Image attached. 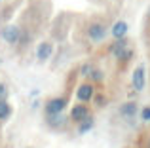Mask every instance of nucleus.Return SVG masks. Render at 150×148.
<instances>
[{
	"label": "nucleus",
	"instance_id": "obj_1",
	"mask_svg": "<svg viewBox=\"0 0 150 148\" xmlns=\"http://www.w3.org/2000/svg\"><path fill=\"white\" fill-rule=\"evenodd\" d=\"M86 36L89 38L91 42H103L106 36H108V27H106V23L103 21H93L89 23L88 27H86Z\"/></svg>",
	"mask_w": 150,
	"mask_h": 148
},
{
	"label": "nucleus",
	"instance_id": "obj_2",
	"mask_svg": "<svg viewBox=\"0 0 150 148\" xmlns=\"http://www.w3.org/2000/svg\"><path fill=\"white\" fill-rule=\"evenodd\" d=\"M67 104H69V97L61 95V97H51L44 103V116H50V114H61L65 112Z\"/></svg>",
	"mask_w": 150,
	"mask_h": 148
},
{
	"label": "nucleus",
	"instance_id": "obj_3",
	"mask_svg": "<svg viewBox=\"0 0 150 148\" xmlns=\"http://www.w3.org/2000/svg\"><path fill=\"white\" fill-rule=\"evenodd\" d=\"M89 116H91V108H89V104L88 103H78V104H74V106L70 108L69 120L74 122V123H80V122H84L86 118H89Z\"/></svg>",
	"mask_w": 150,
	"mask_h": 148
},
{
	"label": "nucleus",
	"instance_id": "obj_4",
	"mask_svg": "<svg viewBox=\"0 0 150 148\" xmlns=\"http://www.w3.org/2000/svg\"><path fill=\"white\" fill-rule=\"evenodd\" d=\"M95 93H97V85L91 84V82H86V84H82L80 87L76 89V99L80 101V103H91Z\"/></svg>",
	"mask_w": 150,
	"mask_h": 148
},
{
	"label": "nucleus",
	"instance_id": "obj_5",
	"mask_svg": "<svg viewBox=\"0 0 150 148\" xmlns=\"http://www.w3.org/2000/svg\"><path fill=\"white\" fill-rule=\"evenodd\" d=\"M19 38H21V29L17 25H6L2 29V40L8 46H17Z\"/></svg>",
	"mask_w": 150,
	"mask_h": 148
},
{
	"label": "nucleus",
	"instance_id": "obj_6",
	"mask_svg": "<svg viewBox=\"0 0 150 148\" xmlns=\"http://www.w3.org/2000/svg\"><path fill=\"white\" fill-rule=\"evenodd\" d=\"M131 84H133V89H135V91H143L144 89V85H146V70H144L143 65H139V67L133 70Z\"/></svg>",
	"mask_w": 150,
	"mask_h": 148
},
{
	"label": "nucleus",
	"instance_id": "obj_7",
	"mask_svg": "<svg viewBox=\"0 0 150 148\" xmlns=\"http://www.w3.org/2000/svg\"><path fill=\"white\" fill-rule=\"evenodd\" d=\"M118 114L125 120H133L137 114H139V103L137 101H125L124 104H120L118 108Z\"/></svg>",
	"mask_w": 150,
	"mask_h": 148
},
{
	"label": "nucleus",
	"instance_id": "obj_8",
	"mask_svg": "<svg viewBox=\"0 0 150 148\" xmlns=\"http://www.w3.org/2000/svg\"><path fill=\"white\" fill-rule=\"evenodd\" d=\"M51 53H53V44H51L50 40L40 42L38 48H36V59H38V63H46V61L51 57Z\"/></svg>",
	"mask_w": 150,
	"mask_h": 148
},
{
	"label": "nucleus",
	"instance_id": "obj_9",
	"mask_svg": "<svg viewBox=\"0 0 150 148\" xmlns=\"http://www.w3.org/2000/svg\"><path fill=\"white\" fill-rule=\"evenodd\" d=\"M65 123H67V118L63 116V112H61V114H50V116H46V125L51 127V129H63Z\"/></svg>",
	"mask_w": 150,
	"mask_h": 148
},
{
	"label": "nucleus",
	"instance_id": "obj_10",
	"mask_svg": "<svg viewBox=\"0 0 150 148\" xmlns=\"http://www.w3.org/2000/svg\"><path fill=\"white\" fill-rule=\"evenodd\" d=\"M127 29H129L127 21L120 19V21H116V23L112 25V29H110V34L114 36V40H116V38H125V36H127Z\"/></svg>",
	"mask_w": 150,
	"mask_h": 148
},
{
	"label": "nucleus",
	"instance_id": "obj_11",
	"mask_svg": "<svg viewBox=\"0 0 150 148\" xmlns=\"http://www.w3.org/2000/svg\"><path fill=\"white\" fill-rule=\"evenodd\" d=\"M135 57V51H133V48L131 46H125V48H122L120 51L114 55V59L118 61V63H122V65H127L129 61Z\"/></svg>",
	"mask_w": 150,
	"mask_h": 148
},
{
	"label": "nucleus",
	"instance_id": "obj_12",
	"mask_svg": "<svg viewBox=\"0 0 150 148\" xmlns=\"http://www.w3.org/2000/svg\"><path fill=\"white\" fill-rule=\"evenodd\" d=\"M11 114H13V108H11L10 101H8V99H0V122L10 120Z\"/></svg>",
	"mask_w": 150,
	"mask_h": 148
},
{
	"label": "nucleus",
	"instance_id": "obj_13",
	"mask_svg": "<svg viewBox=\"0 0 150 148\" xmlns=\"http://www.w3.org/2000/svg\"><path fill=\"white\" fill-rule=\"evenodd\" d=\"M93 127H95V120H93V116H89V118H86L84 122L78 123V135H86L88 131H91Z\"/></svg>",
	"mask_w": 150,
	"mask_h": 148
},
{
	"label": "nucleus",
	"instance_id": "obj_14",
	"mask_svg": "<svg viewBox=\"0 0 150 148\" xmlns=\"http://www.w3.org/2000/svg\"><path fill=\"white\" fill-rule=\"evenodd\" d=\"M88 82H91V84H95V85L103 84V82H105V72H103L101 68H93V70L88 74Z\"/></svg>",
	"mask_w": 150,
	"mask_h": 148
},
{
	"label": "nucleus",
	"instance_id": "obj_15",
	"mask_svg": "<svg viewBox=\"0 0 150 148\" xmlns=\"http://www.w3.org/2000/svg\"><path fill=\"white\" fill-rule=\"evenodd\" d=\"M91 103H95V106L103 108V106H106V103H108V97H106L105 93H95V95H93V101H91Z\"/></svg>",
	"mask_w": 150,
	"mask_h": 148
},
{
	"label": "nucleus",
	"instance_id": "obj_16",
	"mask_svg": "<svg viewBox=\"0 0 150 148\" xmlns=\"http://www.w3.org/2000/svg\"><path fill=\"white\" fill-rule=\"evenodd\" d=\"M93 68H95V65L91 63V61H86L84 65H82L80 67V76H84V78H88V74L93 70Z\"/></svg>",
	"mask_w": 150,
	"mask_h": 148
},
{
	"label": "nucleus",
	"instance_id": "obj_17",
	"mask_svg": "<svg viewBox=\"0 0 150 148\" xmlns=\"http://www.w3.org/2000/svg\"><path fill=\"white\" fill-rule=\"evenodd\" d=\"M141 120L143 122H150V106H144L141 110Z\"/></svg>",
	"mask_w": 150,
	"mask_h": 148
},
{
	"label": "nucleus",
	"instance_id": "obj_18",
	"mask_svg": "<svg viewBox=\"0 0 150 148\" xmlns=\"http://www.w3.org/2000/svg\"><path fill=\"white\" fill-rule=\"evenodd\" d=\"M0 99H8V85L0 82Z\"/></svg>",
	"mask_w": 150,
	"mask_h": 148
},
{
	"label": "nucleus",
	"instance_id": "obj_19",
	"mask_svg": "<svg viewBox=\"0 0 150 148\" xmlns=\"http://www.w3.org/2000/svg\"><path fill=\"white\" fill-rule=\"evenodd\" d=\"M148 148H150V141H148Z\"/></svg>",
	"mask_w": 150,
	"mask_h": 148
},
{
	"label": "nucleus",
	"instance_id": "obj_20",
	"mask_svg": "<svg viewBox=\"0 0 150 148\" xmlns=\"http://www.w3.org/2000/svg\"><path fill=\"white\" fill-rule=\"evenodd\" d=\"M0 2H2V0H0Z\"/></svg>",
	"mask_w": 150,
	"mask_h": 148
}]
</instances>
